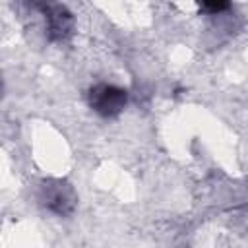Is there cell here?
I'll return each instance as SVG.
<instances>
[{"instance_id": "1", "label": "cell", "mask_w": 248, "mask_h": 248, "mask_svg": "<svg viewBox=\"0 0 248 248\" xmlns=\"http://www.w3.org/2000/svg\"><path fill=\"white\" fill-rule=\"evenodd\" d=\"M87 99H89V107L97 114H101L105 118H112L124 110V107L128 103V93L116 85L99 83L89 89Z\"/></svg>"}, {"instance_id": "2", "label": "cell", "mask_w": 248, "mask_h": 248, "mask_svg": "<svg viewBox=\"0 0 248 248\" xmlns=\"http://www.w3.org/2000/svg\"><path fill=\"white\" fill-rule=\"evenodd\" d=\"M41 200H43V205L54 215H70L76 205L74 190L60 180L45 184Z\"/></svg>"}, {"instance_id": "3", "label": "cell", "mask_w": 248, "mask_h": 248, "mask_svg": "<svg viewBox=\"0 0 248 248\" xmlns=\"http://www.w3.org/2000/svg\"><path fill=\"white\" fill-rule=\"evenodd\" d=\"M46 23H48L50 39L62 41L72 29V16L62 6H50L46 10Z\"/></svg>"}, {"instance_id": "4", "label": "cell", "mask_w": 248, "mask_h": 248, "mask_svg": "<svg viewBox=\"0 0 248 248\" xmlns=\"http://www.w3.org/2000/svg\"><path fill=\"white\" fill-rule=\"evenodd\" d=\"M202 8H203V10H209L211 14H219V12L227 10V8H229V4H223V2H217V4H215V2H211V4H203Z\"/></svg>"}]
</instances>
